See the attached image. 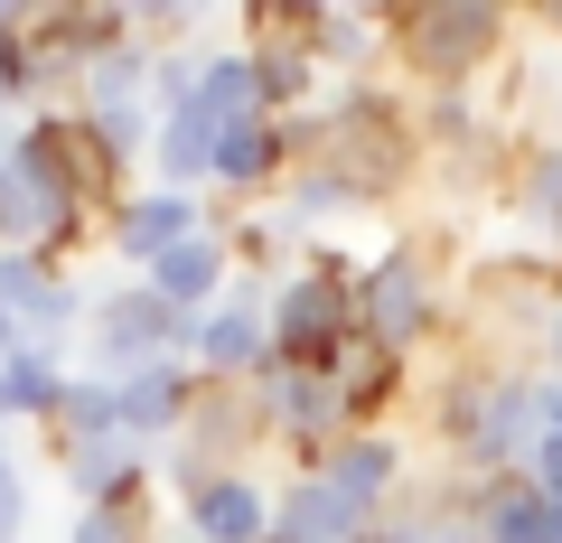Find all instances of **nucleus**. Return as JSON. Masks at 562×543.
<instances>
[{
    "mask_svg": "<svg viewBox=\"0 0 562 543\" xmlns=\"http://www.w3.org/2000/svg\"><path fill=\"white\" fill-rule=\"evenodd\" d=\"M20 347H29V338H20V328H10V319H0V365H10V357H20Z\"/></svg>",
    "mask_w": 562,
    "mask_h": 543,
    "instance_id": "nucleus-20",
    "label": "nucleus"
},
{
    "mask_svg": "<svg viewBox=\"0 0 562 543\" xmlns=\"http://www.w3.org/2000/svg\"><path fill=\"white\" fill-rule=\"evenodd\" d=\"M47 422H57V450H66V460H76V450L122 441V431H113V384H103V375H66V394H57Z\"/></svg>",
    "mask_w": 562,
    "mask_h": 543,
    "instance_id": "nucleus-15",
    "label": "nucleus"
},
{
    "mask_svg": "<svg viewBox=\"0 0 562 543\" xmlns=\"http://www.w3.org/2000/svg\"><path fill=\"white\" fill-rule=\"evenodd\" d=\"M281 160H291V132H281L272 113L235 122V132L216 142V188H262V179H281Z\"/></svg>",
    "mask_w": 562,
    "mask_h": 543,
    "instance_id": "nucleus-14",
    "label": "nucleus"
},
{
    "mask_svg": "<svg viewBox=\"0 0 562 543\" xmlns=\"http://www.w3.org/2000/svg\"><path fill=\"white\" fill-rule=\"evenodd\" d=\"M188 338H198V319L160 309L150 291L85 301V347L103 357V384H113V375H140V365H160V357H179V365H188Z\"/></svg>",
    "mask_w": 562,
    "mask_h": 543,
    "instance_id": "nucleus-3",
    "label": "nucleus"
},
{
    "mask_svg": "<svg viewBox=\"0 0 562 543\" xmlns=\"http://www.w3.org/2000/svg\"><path fill=\"white\" fill-rule=\"evenodd\" d=\"M188 357H198V384H254L262 365H272V291L235 282V291L198 319Z\"/></svg>",
    "mask_w": 562,
    "mask_h": 543,
    "instance_id": "nucleus-4",
    "label": "nucleus"
},
{
    "mask_svg": "<svg viewBox=\"0 0 562 543\" xmlns=\"http://www.w3.org/2000/svg\"><path fill=\"white\" fill-rule=\"evenodd\" d=\"M543 38H562V10H553V20H543Z\"/></svg>",
    "mask_w": 562,
    "mask_h": 543,
    "instance_id": "nucleus-21",
    "label": "nucleus"
},
{
    "mask_svg": "<svg viewBox=\"0 0 562 543\" xmlns=\"http://www.w3.org/2000/svg\"><path fill=\"white\" fill-rule=\"evenodd\" d=\"M244 394H254L262 431L291 441V450H338L347 431H357V422H347V394H338L328 375H301V365H262Z\"/></svg>",
    "mask_w": 562,
    "mask_h": 543,
    "instance_id": "nucleus-5",
    "label": "nucleus"
},
{
    "mask_svg": "<svg viewBox=\"0 0 562 543\" xmlns=\"http://www.w3.org/2000/svg\"><path fill=\"white\" fill-rule=\"evenodd\" d=\"M188 394H198V375H188L179 357L140 365V375H113V431H122L132 450H140V441H179Z\"/></svg>",
    "mask_w": 562,
    "mask_h": 543,
    "instance_id": "nucleus-7",
    "label": "nucleus"
},
{
    "mask_svg": "<svg viewBox=\"0 0 562 543\" xmlns=\"http://www.w3.org/2000/svg\"><path fill=\"white\" fill-rule=\"evenodd\" d=\"M310 468H319V478L338 487L347 506H366V516H375V506L403 487V441H384V431H347V441H338V450H319Z\"/></svg>",
    "mask_w": 562,
    "mask_h": 543,
    "instance_id": "nucleus-10",
    "label": "nucleus"
},
{
    "mask_svg": "<svg viewBox=\"0 0 562 543\" xmlns=\"http://www.w3.org/2000/svg\"><path fill=\"white\" fill-rule=\"evenodd\" d=\"M20 534H29V468L0 441V543H20Z\"/></svg>",
    "mask_w": 562,
    "mask_h": 543,
    "instance_id": "nucleus-16",
    "label": "nucleus"
},
{
    "mask_svg": "<svg viewBox=\"0 0 562 543\" xmlns=\"http://www.w3.org/2000/svg\"><path fill=\"white\" fill-rule=\"evenodd\" d=\"M188 524H198V543H262L272 534V497H262L254 468H225V478H206L188 497Z\"/></svg>",
    "mask_w": 562,
    "mask_h": 543,
    "instance_id": "nucleus-11",
    "label": "nucleus"
},
{
    "mask_svg": "<svg viewBox=\"0 0 562 543\" xmlns=\"http://www.w3.org/2000/svg\"><path fill=\"white\" fill-rule=\"evenodd\" d=\"M198 225V197H169V188H150V197H113V216H103V235H113V253L132 262V272H150V262L169 253V244Z\"/></svg>",
    "mask_w": 562,
    "mask_h": 543,
    "instance_id": "nucleus-9",
    "label": "nucleus"
},
{
    "mask_svg": "<svg viewBox=\"0 0 562 543\" xmlns=\"http://www.w3.org/2000/svg\"><path fill=\"white\" fill-rule=\"evenodd\" d=\"M225 262H235V244L216 235V225H188L179 244H169L150 272H140V291L160 309H179V319H206L216 309V291H225Z\"/></svg>",
    "mask_w": 562,
    "mask_h": 543,
    "instance_id": "nucleus-6",
    "label": "nucleus"
},
{
    "mask_svg": "<svg viewBox=\"0 0 562 543\" xmlns=\"http://www.w3.org/2000/svg\"><path fill=\"white\" fill-rule=\"evenodd\" d=\"M543 347H553V365H562V301L543 309Z\"/></svg>",
    "mask_w": 562,
    "mask_h": 543,
    "instance_id": "nucleus-19",
    "label": "nucleus"
},
{
    "mask_svg": "<svg viewBox=\"0 0 562 543\" xmlns=\"http://www.w3.org/2000/svg\"><path fill=\"white\" fill-rule=\"evenodd\" d=\"M431 328H441V272L422 262V244H394L375 272H357V338L375 347V357L403 365Z\"/></svg>",
    "mask_w": 562,
    "mask_h": 543,
    "instance_id": "nucleus-2",
    "label": "nucleus"
},
{
    "mask_svg": "<svg viewBox=\"0 0 562 543\" xmlns=\"http://www.w3.org/2000/svg\"><path fill=\"white\" fill-rule=\"evenodd\" d=\"M497 47H506V10H487V0H441V10L394 20V57L413 66L431 94H460L469 76H487Z\"/></svg>",
    "mask_w": 562,
    "mask_h": 543,
    "instance_id": "nucleus-1",
    "label": "nucleus"
},
{
    "mask_svg": "<svg viewBox=\"0 0 562 543\" xmlns=\"http://www.w3.org/2000/svg\"><path fill=\"white\" fill-rule=\"evenodd\" d=\"M310 47H319V76H338V66L375 76L384 47H394V20H366V10H310Z\"/></svg>",
    "mask_w": 562,
    "mask_h": 543,
    "instance_id": "nucleus-12",
    "label": "nucleus"
},
{
    "mask_svg": "<svg viewBox=\"0 0 562 543\" xmlns=\"http://www.w3.org/2000/svg\"><path fill=\"white\" fill-rule=\"evenodd\" d=\"M66 394V357L57 347H20V357L0 365V422H47Z\"/></svg>",
    "mask_w": 562,
    "mask_h": 543,
    "instance_id": "nucleus-13",
    "label": "nucleus"
},
{
    "mask_svg": "<svg viewBox=\"0 0 562 543\" xmlns=\"http://www.w3.org/2000/svg\"><path fill=\"white\" fill-rule=\"evenodd\" d=\"M244 253H301V216L272 206V216H244Z\"/></svg>",
    "mask_w": 562,
    "mask_h": 543,
    "instance_id": "nucleus-17",
    "label": "nucleus"
},
{
    "mask_svg": "<svg viewBox=\"0 0 562 543\" xmlns=\"http://www.w3.org/2000/svg\"><path fill=\"white\" fill-rule=\"evenodd\" d=\"M366 534H375V516L347 506L319 468H301V478L272 497V534H262V543H366Z\"/></svg>",
    "mask_w": 562,
    "mask_h": 543,
    "instance_id": "nucleus-8",
    "label": "nucleus"
},
{
    "mask_svg": "<svg viewBox=\"0 0 562 543\" xmlns=\"http://www.w3.org/2000/svg\"><path fill=\"white\" fill-rule=\"evenodd\" d=\"M66 543H140V524L132 516H76V524H66Z\"/></svg>",
    "mask_w": 562,
    "mask_h": 543,
    "instance_id": "nucleus-18",
    "label": "nucleus"
}]
</instances>
